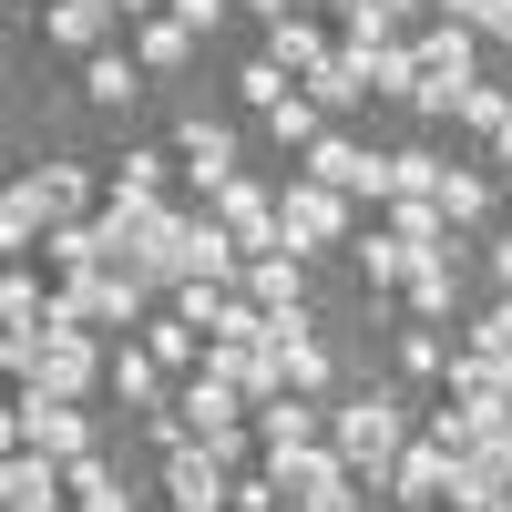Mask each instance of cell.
Returning <instances> with one entry per match:
<instances>
[{"instance_id":"4","label":"cell","mask_w":512,"mask_h":512,"mask_svg":"<svg viewBox=\"0 0 512 512\" xmlns=\"http://www.w3.org/2000/svg\"><path fill=\"white\" fill-rule=\"evenodd\" d=\"M277 226H287L297 256H308V246H338V236H349V195L318 185V175H287V185H277Z\"/></svg>"},{"instance_id":"19","label":"cell","mask_w":512,"mask_h":512,"mask_svg":"<svg viewBox=\"0 0 512 512\" xmlns=\"http://www.w3.org/2000/svg\"><path fill=\"white\" fill-rule=\"evenodd\" d=\"M82 93H93L103 113H123V103L144 93V62L134 52H93V62H82Z\"/></svg>"},{"instance_id":"22","label":"cell","mask_w":512,"mask_h":512,"mask_svg":"<svg viewBox=\"0 0 512 512\" xmlns=\"http://www.w3.org/2000/svg\"><path fill=\"white\" fill-rule=\"evenodd\" d=\"M134 62H144V72H185V62H195V31H185L175 11H164V21H134Z\"/></svg>"},{"instance_id":"11","label":"cell","mask_w":512,"mask_h":512,"mask_svg":"<svg viewBox=\"0 0 512 512\" xmlns=\"http://www.w3.org/2000/svg\"><path fill=\"white\" fill-rule=\"evenodd\" d=\"M185 175L205 185V195H216V185H236V123H205V113H185Z\"/></svg>"},{"instance_id":"1","label":"cell","mask_w":512,"mask_h":512,"mask_svg":"<svg viewBox=\"0 0 512 512\" xmlns=\"http://www.w3.org/2000/svg\"><path fill=\"white\" fill-rule=\"evenodd\" d=\"M0 359H11L21 390H41V400H82V390L103 379L113 349H93V328H41V338H0Z\"/></svg>"},{"instance_id":"2","label":"cell","mask_w":512,"mask_h":512,"mask_svg":"<svg viewBox=\"0 0 512 512\" xmlns=\"http://www.w3.org/2000/svg\"><path fill=\"white\" fill-rule=\"evenodd\" d=\"M328 441L349 451V472L369 492H390V461H400V390H359V400H338L328 410Z\"/></svg>"},{"instance_id":"20","label":"cell","mask_w":512,"mask_h":512,"mask_svg":"<svg viewBox=\"0 0 512 512\" xmlns=\"http://www.w3.org/2000/svg\"><path fill=\"white\" fill-rule=\"evenodd\" d=\"M31 236H52V205H41V185L21 175L11 195H0V246H11V256H31Z\"/></svg>"},{"instance_id":"23","label":"cell","mask_w":512,"mask_h":512,"mask_svg":"<svg viewBox=\"0 0 512 512\" xmlns=\"http://www.w3.org/2000/svg\"><path fill=\"white\" fill-rule=\"evenodd\" d=\"M410 52H420V72H482V52H472V21H431V31L410 41Z\"/></svg>"},{"instance_id":"21","label":"cell","mask_w":512,"mask_h":512,"mask_svg":"<svg viewBox=\"0 0 512 512\" xmlns=\"http://www.w3.org/2000/svg\"><path fill=\"white\" fill-rule=\"evenodd\" d=\"M267 52H277V62H287L297 82H308V72L328 62V31H318L308 11H287V21H267Z\"/></svg>"},{"instance_id":"28","label":"cell","mask_w":512,"mask_h":512,"mask_svg":"<svg viewBox=\"0 0 512 512\" xmlns=\"http://www.w3.org/2000/svg\"><path fill=\"white\" fill-rule=\"evenodd\" d=\"M31 185H41V205H52V226H72V216H82V195H93V185H82V164H41Z\"/></svg>"},{"instance_id":"36","label":"cell","mask_w":512,"mask_h":512,"mask_svg":"<svg viewBox=\"0 0 512 512\" xmlns=\"http://www.w3.org/2000/svg\"><path fill=\"white\" fill-rule=\"evenodd\" d=\"M123 185H134V195H164V154H123Z\"/></svg>"},{"instance_id":"43","label":"cell","mask_w":512,"mask_h":512,"mask_svg":"<svg viewBox=\"0 0 512 512\" xmlns=\"http://www.w3.org/2000/svg\"><path fill=\"white\" fill-rule=\"evenodd\" d=\"M390 11H420V0H390Z\"/></svg>"},{"instance_id":"13","label":"cell","mask_w":512,"mask_h":512,"mask_svg":"<svg viewBox=\"0 0 512 512\" xmlns=\"http://www.w3.org/2000/svg\"><path fill=\"white\" fill-rule=\"evenodd\" d=\"M175 410H185V431L205 441V431H236V410H246V390H236V379H216V369H195Z\"/></svg>"},{"instance_id":"29","label":"cell","mask_w":512,"mask_h":512,"mask_svg":"<svg viewBox=\"0 0 512 512\" xmlns=\"http://www.w3.org/2000/svg\"><path fill=\"white\" fill-rule=\"evenodd\" d=\"M441 216H451V226H482V216H492V185L451 164V175H441Z\"/></svg>"},{"instance_id":"7","label":"cell","mask_w":512,"mask_h":512,"mask_svg":"<svg viewBox=\"0 0 512 512\" xmlns=\"http://www.w3.org/2000/svg\"><path fill=\"white\" fill-rule=\"evenodd\" d=\"M236 287H246L267 318H297V308H308V267H297V246H256Z\"/></svg>"},{"instance_id":"34","label":"cell","mask_w":512,"mask_h":512,"mask_svg":"<svg viewBox=\"0 0 512 512\" xmlns=\"http://www.w3.org/2000/svg\"><path fill=\"white\" fill-rule=\"evenodd\" d=\"M472 359H512V297H502V308H482V328H472Z\"/></svg>"},{"instance_id":"33","label":"cell","mask_w":512,"mask_h":512,"mask_svg":"<svg viewBox=\"0 0 512 512\" xmlns=\"http://www.w3.org/2000/svg\"><path fill=\"white\" fill-rule=\"evenodd\" d=\"M472 82H482V72H420L410 103H420V113H461V103H472Z\"/></svg>"},{"instance_id":"17","label":"cell","mask_w":512,"mask_h":512,"mask_svg":"<svg viewBox=\"0 0 512 512\" xmlns=\"http://www.w3.org/2000/svg\"><path fill=\"white\" fill-rule=\"evenodd\" d=\"M41 328H52V297H41L31 267L11 256V277H0V338H41Z\"/></svg>"},{"instance_id":"6","label":"cell","mask_w":512,"mask_h":512,"mask_svg":"<svg viewBox=\"0 0 512 512\" xmlns=\"http://www.w3.org/2000/svg\"><path fill=\"white\" fill-rule=\"evenodd\" d=\"M205 216H216V226H226V236H236L246 256H256V246H287V226H277V195L256 185V175L216 185V195H205Z\"/></svg>"},{"instance_id":"39","label":"cell","mask_w":512,"mask_h":512,"mask_svg":"<svg viewBox=\"0 0 512 512\" xmlns=\"http://www.w3.org/2000/svg\"><path fill=\"white\" fill-rule=\"evenodd\" d=\"M492 41H502V52H512V0H492V21H482Z\"/></svg>"},{"instance_id":"37","label":"cell","mask_w":512,"mask_h":512,"mask_svg":"<svg viewBox=\"0 0 512 512\" xmlns=\"http://www.w3.org/2000/svg\"><path fill=\"white\" fill-rule=\"evenodd\" d=\"M175 21H185V31L205 41V31H216V21H226V0H175Z\"/></svg>"},{"instance_id":"16","label":"cell","mask_w":512,"mask_h":512,"mask_svg":"<svg viewBox=\"0 0 512 512\" xmlns=\"http://www.w3.org/2000/svg\"><path fill=\"white\" fill-rule=\"evenodd\" d=\"M297 93H308L318 113H359V103H369V72H359V52H328L308 82H297Z\"/></svg>"},{"instance_id":"3","label":"cell","mask_w":512,"mask_h":512,"mask_svg":"<svg viewBox=\"0 0 512 512\" xmlns=\"http://www.w3.org/2000/svg\"><path fill=\"white\" fill-rule=\"evenodd\" d=\"M0 441H11V451H52V461H93V420H82V400L21 390V410L0 420Z\"/></svg>"},{"instance_id":"25","label":"cell","mask_w":512,"mask_h":512,"mask_svg":"<svg viewBox=\"0 0 512 512\" xmlns=\"http://www.w3.org/2000/svg\"><path fill=\"white\" fill-rule=\"evenodd\" d=\"M390 236H400V246H441V236H451L441 195H390Z\"/></svg>"},{"instance_id":"32","label":"cell","mask_w":512,"mask_h":512,"mask_svg":"<svg viewBox=\"0 0 512 512\" xmlns=\"http://www.w3.org/2000/svg\"><path fill=\"white\" fill-rule=\"evenodd\" d=\"M400 369H410V379H451V349L431 338V318H420V328H400Z\"/></svg>"},{"instance_id":"42","label":"cell","mask_w":512,"mask_h":512,"mask_svg":"<svg viewBox=\"0 0 512 512\" xmlns=\"http://www.w3.org/2000/svg\"><path fill=\"white\" fill-rule=\"evenodd\" d=\"M113 11H123V21H154V0H113Z\"/></svg>"},{"instance_id":"9","label":"cell","mask_w":512,"mask_h":512,"mask_svg":"<svg viewBox=\"0 0 512 512\" xmlns=\"http://www.w3.org/2000/svg\"><path fill=\"white\" fill-rule=\"evenodd\" d=\"M400 287H410V318H451L461 308V256L451 246H410V277Z\"/></svg>"},{"instance_id":"18","label":"cell","mask_w":512,"mask_h":512,"mask_svg":"<svg viewBox=\"0 0 512 512\" xmlns=\"http://www.w3.org/2000/svg\"><path fill=\"white\" fill-rule=\"evenodd\" d=\"M195 338H205V328H195L185 308H154V318H144V349H154L164 369H185V379L205 369V349H195Z\"/></svg>"},{"instance_id":"26","label":"cell","mask_w":512,"mask_h":512,"mask_svg":"<svg viewBox=\"0 0 512 512\" xmlns=\"http://www.w3.org/2000/svg\"><path fill=\"white\" fill-rule=\"evenodd\" d=\"M267 134H277V154H308V144H318V134H328V113H318V103H308V93H287V103H277V113H267Z\"/></svg>"},{"instance_id":"41","label":"cell","mask_w":512,"mask_h":512,"mask_svg":"<svg viewBox=\"0 0 512 512\" xmlns=\"http://www.w3.org/2000/svg\"><path fill=\"white\" fill-rule=\"evenodd\" d=\"M492 277H502V287H512V236H502V246H492Z\"/></svg>"},{"instance_id":"8","label":"cell","mask_w":512,"mask_h":512,"mask_svg":"<svg viewBox=\"0 0 512 512\" xmlns=\"http://www.w3.org/2000/svg\"><path fill=\"white\" fill-rule=\"evenodd\" d=\"M41 31H52L62 52H82V62H93V52H113L123 11H113V0H52V11H41Z\"/></svg>"},{"instance_id":"24","label":"cell","mask_w":512,"mask_h":512,"mask_svg":"<svg viewBox=\"0 0 512 512\" xmlns=\"http://www.w3.org/2000/svg\"><path fill=\"white\" fill-rule=\"evenodd\" d=\"M41 256H52L62 277H93V267H103V236H93V216H72V226H52V236H41Z\"/></svg>"},{"instance_id":"12","label":"cell","mask_w":512,"mask_h":512,"mask_svg":"<svg viewBox=\"0 0 512 512\" xmlns=\"http://www.w3.org/2000/svg\"><path fill=\"white\" fill-rule=\"evenodd\" d=\"M390 492L420 502V512H441V502H451V451H441V441H410V451L390 461Z\"/></svg>"},{"instance_id":"40","label":"cell","mask_w":512,"mask_h":512,"mask_svg":"<svg viewBox=\"0 0 512 512\" xmlns=\"http://www.w3.org/2000/svg\"><path fill=\"white\" fill-rule=\"evenodd\" d=\"M246 11H256V21H287V11H297V0H246Z\"/></svg>"},{"instance_id":"38","label":"cell","mask_w":512,"mask_h":512,"mask_svg":"<svg viewBox=\"0 0 512 512\" xmlns=\"http://www.w3.org/2000/svg\"><path fill=\"white\" fill-rule=\"evenodd\" d=\"M441 21H492V0H431Z\"/></svg>"},{"instance_id":"14","label":"cell","mask_w":512,"mask_h":512,"mask_svg":"<svg viewBox=\"0 0 512 512\" xmlns=\"http://www.w3.org/2000/svg\"><path fill=\"white\" fill-rule=\"evenodd\" d=\"M267 349H277V369H287V390H328V349H318V338H308V318H277V338H267Z\"/></svg>"},{"instance_id":"27","label":"cell","mask_w":512,"mask_h":512,"mask_svg":"<svg viewBox=\"0 0 512 512\" xmlns=\"http://www.w3.org/2000/svg\"><path fill=\"white\" fill-rule=\"evenodd\" d=\"M236 93H246V103H256V113H277V103H287V93H297V72H287V62H277V52H256V62H246V72H236Z\"/></svg>"},{"instance_id":"5","label":"cell","mask_w":512,"mask_h":512,"mask_svg":"<svg viewBox=\"0 0 512 512\" xmlns=\"http://www.w3.org/2000/svg\"><path fill=\"white\" fill-rule=\"evenodd\" d=\"M164 502H175V512H236V472L185 431L175 451H164Z\"/></svg>"},{"instance_id":"30","label":"cell","mask_w":512,"mask_h":512,"mask_svg":"<svg viewBox=\"0 0 512 512\" xmlns=\"http://www.w3.org/2000/svg\"><path fill=\"white\" fill-rule=\"evenodd\" d=\"M349 256H359V277H369V287L410 277V246H400V236H349Z\"/></svg>"},{"instance_id":"15","label":"cell","mask_w":512,"mask_h":512,"mask_svg":"<svg viewBox=\"0 0 512 512\" xmlns=\"http://www.w3.org/2000/svg\"><path fill=\"white\" fill-rule=\"evenodd\" d=\"M256 431H267V451H308V441H328V420L308 410V390H277L256 410Z\"/></svg>"},{"instance_id":"31","label":"cell","mask_w":512,"mask_h":512,"mask_svg":"<svg viewBox=\"0 0 512 512\" xmlns=\"http://www.w3.org/2000/svg\"><path fill=\"white\" fill-rule=\"evenodd\" d=\"M72 502H82V512H134V492H123L103 461H72Z\"/></svg>"},{"instance_id":"35","label":"cell","mask_w":512,"mask_h":512,"mask_svg":"<svg viewBox=\"0 0 512 512\" xmlns=\"http://www.w3.org/2000/svg\"><path fill=\"white\" fill-rule=\"evenodd\" d=\"M390 164H400V195H441V175H451L441 154H390Z\"/></svg>"},{"instance_id":"10","label":"cell","mask_w":512,"mask_h":512,"mask_svg":"<svg viewBox=\"0 0 512 512\" xmlns=\"http://www.w3.org/2000/svg\"><path fill=\"white\" fill-rule=\"evenodd\" d=\"M164 379H175V369H164V359L144 349V338H123V349L103 359V390H113L123 410H164Z\"/></svg>"}]
</instances>
